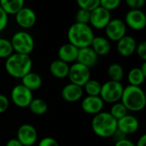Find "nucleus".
I'll return each mask as SVG.
<instances>
[{
	"mask_svg": "<svg viewBox=\"0 0 146 146\" xmlns=\"http://www.w3.org/2000/svg\"><path fill=\"white\" fill-rule=\"evenodd\" d=\"M92 129L100 138H110L117 129V121L109 112L102 111L93 116Z\"/></svg>",
	"mask_w": 146,
	"mask_h": 146,
	"instance_id": "nucleus-4",
	"label": "nucleus"
},
{
	"mask_svg": "<svg viewBox=\"0 0 146 146\" xmlns=\"http://www.w3.org/2000/svg\"><path fill=\"white\" fill-rule=\"evenodd\" d=\"M121 4V0H100V6L108 11L116 9Z\"/></svg>",
	"mask_w": 146,
	"mask_h": 146,
	"instance_id": "nucleus-32",
	"label": "nucleus"
},
{
	"mask_svg": "<svg viewBox=\"0 0 146 146\" xmlns=\"http://www.w3.org/2000/svg\"><path fill=\"white\" fill-rule=\"evenodd\" d=\"M12 103L19 108H27L33 99V92L26 88L21 84L16 85L13 87L10 93Z\"/></svg>",
	"mask_w": 146,
	"mask_h": 146,
	"instance_id": "nucleus-8",
	"label": "nucleus"
},
{
	"mask_svg": "<svg viewBox=\"0 0 146 146\" xmlns=\"http://www.w3.org/2000/svg\"><path fill=\"white\" fill-rule=\"evenodd\" d=\"M5 146H22V145H21V144L19 142V140L15 138V139H11L8 140Z\"/></svg>",
	"mask_w": 146,
	"mask_h": 146,
	"instance_id": "nucleus-40",
	"label": "nucleus"
},
{
	"mask_svg": "<svg viewBox=\"0 0 146 146\" xmlns=\"http://www.w3.org/2000/svg\"><path fill=\"white\" fill-rule=\"evenodd\" d=\"M139 120L132 115H127L117 121V129L127 136L136 133L139 130Z\"/></svg>",
	"mask_w": 146,
	"mask_h": 146,
	"instance_id": "nucleus-16",
	"label": "nucleus"
},
{
	"mask_svg": "<svg viewBox=\"0 0 146 146\" xmlns=\"http://www.w3.org/2000/svg\"><path fill=\"white\" fill-rule=\"evenodd\" d=\"M68 43L78 49L89 47L94 38V33L91 26L74 22L68 30Z\"/></svg>",
	"mask_w": 146,
	"mask_h": 146,
	"instance_id": "nucleus-2",
	"label": "nucleus"
},
{
	"mask_svg": "<svg viewBox=\"0 0 146 146\" xmlns=\"http://www.w3.org/2000/svg\"><path fill=\"white\" fill-rule=\"evenodd\" d=\"M68 77L70 83L83 87L91 79V69L79 62H74L69 66Z\"/></svg>",
	"mask_w": 146,
	"mask_h": 146,
	"instance_id": "nucleus-7",
	"label": "nucleus"
},
{
	"mask_svg": "<svg viewBox=\"0 0 146 146\" xmlns=\"http://www.w3.org/2000/svg\"><path fill=\"white\" fill-rule=\"evenodd\" d=\"M10 43L15 53L29 55L34 48V39L33 36L26 31L15 33L10 39Z\"/></svg>",
	"mask_w": 146,
	"mask_h": 146,
	"instance_id": "nucleus-5",
	"label": "nucleus"
},
{
	"mask_svg": "<svg viewBox=\"0 0 146 146\" xmlns=\"http://www.w3.org/2000/svg\"><path fill=\"white\" fill-rule=\"evenodd\" d=\"M4 67L6 72L11 77L21 80L26 74L31 72L33 61L29 55L13 53L6 59Z\"/></svg>",
	"mask_w": 146,
	"mask_h": 146,
	"instance_id": "nucleus-1",
	"label": "nucleus"
},
{
	"mask_svg": "<svg viewBox=\"0 0 146 146\" xmlns=\"http://www.w3.org/2000/svg\"><path fill=\"white\" fill-rule=\"evenodd\" d=\"M21 85L33 92V91H37L41 87L42 78L38 74L31 71L21 79Z\"/></svg>",
	"mask_w": 146,
	"mask_h": 146,
	"instance_id": "nucleus-22",
	"label": "nucleus"
},
{
	"mask_svg": "<svg viewBox=\"0 0 146 146\" xmlns=\"http://www.w3.org/2000/svg\"><path fill=\"white\" fill-rule=\"evenodd\" d=\"M139 69H140V71L142 72V74L146 77V62H144L142 63V65H141V67L139 68Z\"/></svg>",
	"mask_w": 146,
	"mask_h": 146,
	"instance_id": "nucleus-42",
	"label": "nucleus"
},
{
	"mask_svg": "<svg viewBox=\"0 0 146 146\" xmlns=\"http://www.w3.org/2000/svg\"><path fill=\"white\" fill-rule=\"evenodd\" d=\"M108 76L110 80L121 82L124 78V69L123 67L119 63H111L108 68Z\"/></svg>",
	"mask_w": 146,
	"mask_h": 146,
	"instance_id": "nucleus-24",
	"label": "nucleus"
},
{
	"mask_svg": "<svg viewBox=\"0 0 146 146\" xmlns=\"http://www.w3.org/2000/svg\"><path fill=\"white\" fill-rule=\"evenodd\" d=\"M110 20H111L110 12L99 6L91 12L89 23L92 27L98 30H102L106 27V26L108 25Z\"/></svg>",
	"mask_w": 146,
	"mask_h": 146,
	"instance_id": "nucleus-12",
	"label": "nucleus"
},
{
	"mask_svg": "<svg viewBox=\"0 0 146 146\" xmlns=\"http://www.w3.org/2000/svg\"><path fill=\"white\" fill-rule=\"evenodd\" d=\"M77 4L80 9L92 12L100 6V0H78Z\"/></svg>",
	"mask_w": 146,
	"mask_h": 146,
	"instance_id": "nucleus-30",
	"label": "nucleus"
},
{
	"mask_svg": "<svg viewBox=\"0 0 146 146\" xmlns=\"http://www.w3.org/2000/svg\"><path fill=\"white\" fill-rule=\"evenodd\" d=\"M16 139L22 146H34L38 139V132L31 124H22L17 130Z\"/></svg>",
	"mask_w": 146,
	"mask_h": 146,
	"instance_id": "nucleus-10",
	"label": "nucleus"
},
{
	"mask_svg": "<svg viewBox=\"0 0 146 146\" xmlns=\"http://www.w3.org/2000/svg\"><path fill=\"white\" fill-rule=\"evenodd\" d=\"M50 72L56 79L67 78L69 72V65L59 59L54 60L50 65Z\"/></svg>",
	"mask_w": 146,
	"mask_h": 146,
	"instance_id": "nucleus-21",
	"label": "nucleus"
},
{
	"mask_svg": "<svg viewBox=\"0 0 146 146\" xmlns=\"http://www.w3.org/2000/svg\"><path fill=\"white\" fill-rule=\"evenodd\" d=\"M116 121L120 120L121 118L124 117L127 115V110L122 104L121 102H117L112 104L110 110L109 112Z\"/></svg>",
	"mask_w": 146,
	"mask_h": 146,
	"instance_id": "nucleus-28",
	"label": "nucleus"
},
{
	"mask_svg": "<svg viewBox=\"0 0 146 146\" xmlns=\"http://www.w3.org/2000/svg\"><path fill=\"white\" fill-rule=\"evenodd\" d=\"M123 89L124 87L121 82L108 80L102 85L99 97L104 103L115 104L121 100Z\"/></svg>",
	"mask_w": 146,
	"mask_h": 146,
	"instance_id": "nucleus-6",
	"label": "nucleus"
},
{
	"mask_svg": "<svg viewBox=\"0 0 146 146\" xmlns=\"http://www.w3.org/2000/svg\"><path fill=\"white\" fill-rule=\"evenodd\" d=\"M115 146H135V144L132 140H130L128 139H125L121 141L115 142Z\"/></svg>",
	"mask_w": 146,
	"mask_h": 146,
	"instance_id": "nucleus-39",
	"label": "nucleus"
},
{
	"mask_svg": "<svg viewBox=\"0 0 146 146\" xmlns=\"http://www.w3.org/2000/svg\"><path fill=\"white\" fill-rule=\"evenodd\" d=\"M38 146H60L58 142L51 138V137H44V139H42L38 144Z\"/></svg>",
	"mask_w": 146,
	"mask_h": 146,
	"instance_id": "nucleus-35",
	"label": "nucleus"
},
{
	"mask_svg": "<svg viewBox=\"0 0 146 146\" xmlns=\"http://www.w3.org/2000/svg\"><path fill=\"white\" fill-rule=\"evenodd\" d=\"M101 87H102V84L98 80L90 79L83 86V91L86 92L87 96L98 97L100 95Z\"/></svg>",
	"mask_w": 146,
	"mask_h": 146,
	"instance_id": "nucleus-27",
	"label": "nucleus"
},
{
	"mask_svg": "<svg viewBox=\"0 0 146 146\" xmlns=\"http://www.w3.org/2000/svg\"><path fill=\"white\" fill-rule=\"evenodd\" d=\"M78 50L79 49L75 46H74L73 44L67 43L62 44L58 51H57V55H58V59L66 62V63H72L76 62L77 59V56H78Z\"/></svg>",
	"mask_w": 146,
	"mask_h": 146,
	"instance_id": "nucleus-19",
	"label": "nucleus"
},
{
	"mask_svg": "<svg viewBox=\"0 0 146 146\" xmlns=\"http://www.w3.org/2000/svg\"><path fill=\"white\" fill-rule=\"evenodd\" d=\"M84 94L83 87L74 85L73 83H69L63 86L61 92L62 98L69 103H74L79 101Z\"/></svg>",
	"mask_w": 146,
	"mask_h": 146,
	"instance_id": "nucleus-18",
	"label": "nucleus"
},
{
	"mask_svg": "<svg viewBox=\"0 0 146 146\" xmlns=\"http://www.w3.org/2000/svg\"><path fill=\"white\" fill-rule=\"evenodd\" d=\"M24 4L23 0H0V7L8 15H15L24 7Z\"/></svg>",
	"mask_w": 146,
	"mask_h": 146,
	"instance_id": "nucleus-23",
	"label": "nucleus"
},
{
	"mask_svg": "<svg viewBox=\"0 0 146 146\" xmlns=\"http://www.w3.org/2000/svg\"><path fill=\"white\" fill-rule=\"evenodd\" d=\"M8 21H9V15L0 7V32L5 29V27L8 25Z\"/></svg>",
	"mask_w": 146,
	"mask_h": 146,
	"instance_id": "nucleus-36",
	"label": "nucleus"
},
{
	"mask_svg": "<svg viewBox=\"0 0 146 146\" xmlns=\"http://www.w3.org/2000/svg\"><path fill=\"white\" fill-rule=\"evenodd\" d=\"M90 16H91V12L79 9L75 14V22L88 25L90 21Z\"/></svg>",
	"mask_w": 146,
	"mask_h": 146,
	"instance_id": "nucleus-31",
	"label": "nucleus"
},
{
	"mask_svg": "<svg viewBox=\"0 0 146 146\" xmlns=\"http://www.w3.org/2000/svg\"><path fill=\"white\" fill-rule=\"evenodd\" d=\"M104 107V102L102 100V98L93 96H86L83 98L81 102V109L82 110L89 115H95L100 112L103 111V109Z\"/></svg>",
	"mask_w": 146,
	"mask_h": 146,
	"instance_id": "nucleus-14",
	"label": "nucleus"
},
{
	"mask_svg": "<svg viewBox=\"0 0 146 146\" xmlns=\"http://www.w3.org/2000/svg\"><path fill=\"white\" fill-rule=\"evenodd\" d=\"M98 56L90 46L79 49L76 62H79L91 69L98 63Z\"/></svg>",
	"mask_w": 146,
	"mask_h": 146,
	"instance_id": "nucleus-17",
	"label": "nucleus"
},
{
	"mask_svg": "<svg viewBox=\"0 0 146 146\" xmlns=\"http://www.w3.org/2000/svg\"><path fill=\"white\" fill-rule=\"evenodd\" d=\"M145 80V76L142 74L139 68H133L130 69L127 74V80L130 86H140Z\"/></svg>",
	"mask_w": 146,
	"mask_h": 146,
	"instance_id": "nucleus-26",
	"label": "nucleus"
},
{
	"mask_svg": "<svg viewBox=\"0 0 146 146\" xmlns=\"http://www.w3.org/2000/svg\"><path fill=\"white\" fill-rule=\"evenodd\" d=\"M90 47L98 56H104L108 55L111 50V44L110 40L107 38L102 36L94 37Z\"/></svg>",
	"mask_w": 146,
	"mask_h": 146,
	"instance_id": "nucleus-20",
	"label": "nucleus"
},
{
	"mask_svg": "<svg viewBox=\"0 0 146 146\" xmlns=\"http://www.w3.org/2000/svg\"><path fill=\"white\" fill-rule=\"evenodd\" d=\"M30 111L36 115H42L48 110L47 103L42 98H33L28 106Z\"/></svg>",
	"mask_w": 146,
	"mask_h": 146,
	"instance_id": "nucleus-25",
	"label": "nucleus"
},
{
	"mask_svg": "<svg viewBox=\"0 0 146 146\" xmlns=\"http://www.w3.org/2000/svg\"><path fill=\"white\" fill-rule=\"evenodd\" d=\"M111 137H112L113 140L115 141V142H118V141H121V140H122V139H127V135L124 134L122 132H121V131L118 130V129H116V131L113 133V135H112Z\"/></svg>",
	"mask_w": 146,
	"mask_h": 146,
	"instance_id": "nucleus-38",
	"label": "nucleus"
},
{
	"mask_svg": "<svg viewBox=\"0 0 146 146\" xmlns=\"http://www.w3.org/2000/svg\"><path fill=\"white\" fill-rule=\"evenodd\" d=\"M135 146H146V135L143 134L139 137V139L137 141V144Z\"/></svg>",
	"mask_w": 146,
	"mask_h": 146,
	"instance_id": "nucleus-41",
	"label": "nucleus"
},
{
	"mask_svg": "<svg viewBox=\"0 0 146 146\" xmlns=\"http://www.w3.org/2000/svg\"><path fill=\"white\" fill-rule=\"evenodd\" d=\"M127 5L131 9H141V8L145 5V0H127Z\"/></svg>",
	"mask_w": 146,
	"mask_h": 146,
	"instance_id": "nucleus-34",
	"label": "nucleus"
},
{
	"mask_svg": "<svg viewBox=\"0 0 146 146\" xmlns=\"http://www.w3.org/2000/svg\"><path fill=\"white\" fill-rule=\"evenodd\" d=\"M14 53L10 40L0 38V58L7 59Z\"/></svg>",
	"mask_w": 146,
	"mask_h": 146,
	"instance_id": "nucleus-29",
	"label": "nucleus"
},
{
	"mask_svg": "<svg viewBox=\"0 0 146 146\" xmlns=\"http://www.w3.org/2000/svg\"><path fill=\"white\" fill-rule=\"evenodd\" d=\"M121 102L127 111L139 112L145 107L146 98L145 92L140 86H127L124 87Z\"/></svg>",
	"mask_w": 146,
	"mask_h": 146,
	"instance_id": "nucleus-3",
	"label": "nucleus"
},
{
	"mask_svg": "<svg viewBox=\"0 0 146 146\" xmlns=\"http://www.w3.org/2000/svg\"><path fill=\"white\" fill-rule=\"evenodd\" d=\"M104 29L107 38L111 41L117 42L127 33V26L124 21L119 18L111 19Z\"/></svg>",
	"mask_w": 146,
	"mask_h": 146,
	"instance_id": "nucleus-9",
	"label": "nucleus"
},
{
	"mask_svg": "<svg viewBox=\"0 0 146 146\" xmlns=\"http://www.w3.org/2000/svg\"><path fill=\"white\" fill-rule=\"evenodd\" d=\"M125 24L135 31L143 30L146 26V15L141 9H130L125 16Z\"/></svg>",
	"mask_w": 146,
	"mask_h": 146,
	"instance_id": "nucleus-11",
	"label": "nucleus"
},
{
	"mask_svg": "<svg viewBox=\"0 0 146 146\" xmlns=\"http://www.w3.org/2000/svg\"><path fill=\"white\" fill-rule=\"evenodd\" d=\"M15 21L21 27L28 29L35 25L37 21V15L31 8L24 6L15 15Z\"/></svg>",
	"mask_w": 146,
	"mask_h": 146,
	"instance_id": "nucleus-13",
	"label": "nucleus"
},
{
	"mask_svg": "<svg viewBox=\"0 0 146 146\" xmlns=\"http://www.w3.org/2000/svg\"><path fill=\"white\" fill-rule=\"evenodd\" d=\"M135 52L137 53L138 56L139 58H141L143 61L146 60V42L145 41H142L141 43H139V44H137L136 47V50Z\"/></svg>",
	"mask_w": 146,
	"mask_h": 146,
	"instance_id": "nucleus-33",
	"label": "nucleus"
},
{
	"mask_svg": "<svg viewBox=\"0 0 146 146\" xmlns=\"http://www.w3.org/2000/svg\"><path fill=\"white\" fill-rule=\"evenodd\" d=\"M137 42L136 39L130 35H125L120 40L117 41L116 50L118 53L124 57L131 56L136 50Z\"/></svg>",
	"mask_w": 146,
	"mask_h": 146,
	"instance_id": "nucleus-15",
	"label": "nucleus"
},
{
	"mask_svg": "<svg viewBox=\"0 0 146 146\" xmlns=\"http://www.w3.org/2000/svg\"><path fill=\"white\" fill-rule=\"evenodd\" d=\"M9 105V98L3 94H0V114L4 113L8 110Z\"/></svg>",
	"mask_w": 146,
	"mask_h": 146,
	"instance_id": "nucleus-37",
	"label": "nucleus"
}]
</instances>
